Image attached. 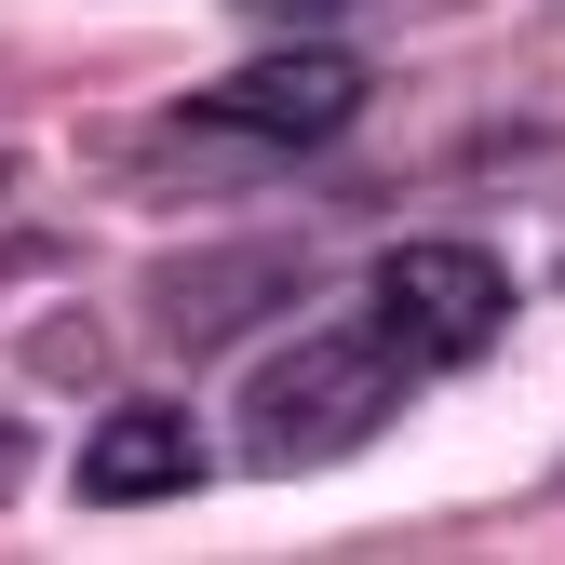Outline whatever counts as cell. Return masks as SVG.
Masks as SVG:
<instances>
[{
    "instance_id": "obj_1",
    "label": "cell",
    "mask_w": 565,
    "mask_h": 565,
    "mask_svg": "<svg viewBox=\"0 0 565 565\" xmlns=\"http://www.w3.org/2000/svg\"><path fill=\"white\" fill-rule=\"evenodd\" d=\"M431 377L417 350L350 297L337 323H310L297 350H269L256 364V391H243V445L269 458V471H310V458H350V445H377L391 431V404Z\"/></svg>"
},
{
    "instance_id": "obj_2",
    "label": "cell",
    "mask_w": 565,
    "mask_h": 565,
    "mask_svg": "<svg viewBox=\"0 0 565 565\" xmlns=\"http://www.w3.org/2000/svg\"><path fill=\"white\" fill-rule=\"evenodd\" d=\"M350 108H364V54L323 28H282L256 67L189 95V135H216V149H323V135H350Z\"/></svg>"
},
{
    "instance_id": "obj_3",
    "label": "cell",
    "mask_w": 565,
    "mask_h": 565,
    "mask_svg": "<svg viewBox=\"0 0 565 565\" xmlns=\"http://www.w3.org/2000/svg\"><path fill=\"white\" fill-rule=\"evenodd\" d=\"M364 310L417 350V364H471V350H499V323H512V269L484 243H391L364 269Z\"/></svg>"
},
{
    "instance_id": "obj_4",
    "label": "cell",
    "mask_w": 565,
    "mask_h": 565,
    "mask_svg": "<svg viewBox=\"0 0 565 565\" xmlns=\"http://www.w3.org/2000/svg\"><path fill=\"white\" fill-rule=\"evenodd\" d=\"M202 417H175V404H121L108 431L82 445V499H108V512H135V499H189L202 484Z\"/></svg>"
},
{
    "instance_id": "obj_5",
    "label": "cell",
    "mask_w": 565,
    "mask_h": 565,
    "mask_svg": "<svg viewBox=\"0 0 565 565\" xmlns=\"http://www.w3.org/2000/svg\"><path fill=\"white\" fill-rule=\"evenodd\" d=\"M243 14H256V28H323L337 0H243Z\"/></svg>"
},
{
    "instance_id": "obj_6",
    "label": "cell",
    "mask_w": 565,
    "mask_h": 565,
    "mask_svg": "<svg viewBox=\"0 0 565 565\" xmlns=\"http://www.w3.org/2000/svg\"><path fill=\"white\" fill-rule=\"evenodd\" d=\"M0 189H14V162H0Z\"/></svg>"
}]
</instances>
